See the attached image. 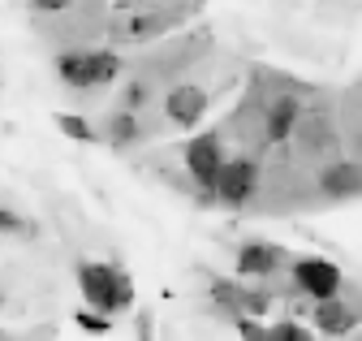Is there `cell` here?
I'll list each match as a JSON object with an SVG mask.
<instances>
[{
	"mask_svg": "<svg viewBox=\"0 0 362 341\" xmlns=\"http://www.w3.org/2000/svg\"><path fill=\"white\" fill-rule=\"evenodd\" d=\"M78 289L86 298L90 311L104 316H121L134 307V277L117 264H100V260H82L78 264Z\"/></svg>",
	"mask_w": 362,
	"mask_h": 341,
	"instance_id": "1",
	"label": "cell"
},
{
	"mask_svg": "<svg viewBox=\"0 0 362 341\" xmlns=\"http://www.w3.org/2000/svg\"><path fill=\"white\" fill-rule=\"evenodd\" d=\"M289 277H293V289L306 294L310 303H324V298L341 294V268L332 260H324V255H302V260H293Z\"/></svg>",
	"mask_w": 362,
	"mask_h": 341,
	"instance_id": "2",
	"label": "cell"
},
{
	"mask_svg": "<svg viewBox=\"0 0 362 341\" xmlns=\"http://www.w3.org/2000/svg\"><path fill=\"white\" fill-rule=\"evenodd\" d=\"M259 190V160L250 156H233V160H224L220 168V182H216V195L224 207H246Z\"/></svg>",
	"mask_w": 362,
	"mask_h": 341,
	"instance_id": "3",
	"label": "cell"
},
{
	"mask_svg": "<svg viewBox=\"0 0 362 341\" xmlns=\"http://www.w3.org/2000/svg\"><path fill=\"white\" fill-rule=\"evenodd\" d=\"M224 160H229V156H224V147H220L216 134H199V139L186 143V173L194 178L199 190H216Z\"/></svg>",
	"mask_w": 362,
	"mask_h": 341,
	"instance_id": "4",
	"label": "cell"
},
{
	"mask_svg": "<svg viewBox=\"0 0 362 341\" xmlns=\"http://www.w3.org/2000/svg\"><path fill=\"white\" fill-rule=\"evenodd\" d=\"M207 108H211V100H207L203 87H194V82H181V87H173L164 96V117L177 125V130H194V125L207 117Z\"/></svg>",
	"mask_w": 362,
	"mask_h": 341,
	"instance_id": "5",
	"label": "cell"
},
{
	"mask_svg": "<svg viewBox=\"0 0 362 341\" xmlns=\"http://www.w3.org/2000/svg\"><path fill=\"white\" fill-rule=\"evenodd\" d=\"M320 195L328 203H345L362 195V164L358 160H328L320 168Z\"/></svg>",
	"mask_w": 362,
	"mask_h": 341,
	"instance_id": "6",
	"label": "cell"
},
{
	"mask_svg": "<svg viewBox=\"0 0 362 341\" xmlns=\"http://www.w3.org/2000/svg\"><path fill=\"white\" fill-rule=\"evenodd\" d=\"M358 320H362V311L349 307L341 294L310 307V324H315V333H324V337H349L358 328Z\"/></svg>",
	"mask_w": 362,
	"mask_h": 341,
	"instance_id": "7",
	"label": "cell"
},
{
	"mask_svg": "<svg viewBox=\"0 0 362 341\" xmlns=\"http://www.w3.org/2000/svg\"><path fill=\"white\" fill-rule=\"evenodd\" d=\"M298 121H302V104L293 96H276L263 112V139L267 143H289L298 134Z\"/></svg>",
	"mask_w": 362,
	"mask_h": 341,
	"instance_id": "8",
	"label": "cell"
},
{
	"mask_svg": "<svg viewBox=\"0 0 362 341\" xmlns=\"http://www.w3.org/2000/svg\"><path fill=\"white\" fill-rule=\"evenodd\" d=\"M285 264V250L281 246H272V242H242L238 250V277H272Z\"/></svg>",
	"mask_w": 362,
	"mask_h": 341,
	"instance_id": "9",
	"label": "cell"
},
{
	"mask_svg": "<svg viewBox=\"0 0 362 341\" xmlns=\"http://www.w3.org/2000/svg\"><path fill=\"white\" fill-rule=\"evenodd\" d=\"M143 139H147V130H143L139 112L117 108V112L108 117V143H112V147H139Z\"/></svg>",
	"mask_w": 362,
	"mask_h": 341,
	"instance_id": "10",
	"label": "cell"
},
{
	"mask_svg": "<svg viewBox=\"0 0 362 341\" xmlns=\"http://www.w3.org/2000/svg\"><path fill=\"white\" fill-rule=\"evenodd\" d=\"M207 298H211V307H216V311H224V316H242L246 285L233 281V277H211V281H207Z\"/></svg>",
	"mask_w": 362,
	"mask_h": 341,
	"instance_id": "11",
	"label": "cell"
},
{
	"mask_svg": "<svg viewBox=\"0 0 362 341\" xmlns=\"http://www.w3.org/2000/svg\"><path fill=\"white\" fill-rule=\"evenodd\" d=\"M57 78L74 91H90L95 82H90V52H61L57 57Z\"/></svg>",
	"mask_w": 362,
	"mask_h": 341,
	"instance_id": "12",
	"label": "cell"
},
{
	"mask_svg": "<svg viewBox=\"0 0 362 341\" xmlns=\"http://www.w3.org/2000/svg\"><path fill=\"white\" fill-rule=\"evenodd\" d=\"M298 139H302V156H315V151L332 147V130H328L324 117H302L298 121Z\"/></svg>",
	"mask_w": 362,
	"mask_h": 341,
	"instance_id": "13",
	"label": "cell"
},
{
	"mask_svg": "<svg viewBox=\"0 0 362 341\" xmlns=\"http://www.w3.org/2000/svg\"><path fill=\"white\" fill-rule=\"evenodd\" d=\"M52 121H57V130H61L65 139H74V143H82V147H86V143H100L95 125H90L86 117H78V112H57Z\"/></svg>",
	"mask_w": 362,
	"mask_h": 341,
	"instance_id": "14",
	"label": "cell"
},
{
	"mask_svg": "<svg viewBox=\"0 0 362 341\" xmlns=\"http://www.w3.org/2000/svg\"><path fill=\"white\" fill-rule=\"evenodd\" d=\"M168 30V18L164 13H134L125 22V39H156Z\"/></svg>",
	"mask_w": 362,
	"mask_h": 341,
	"instance_id": "15",
	"label": "cell"
},
{
	"mask_svg": "<svg viewBox=\"0 0 362 341\" xmlns=\"http://www.w3.org/2000/svg\"><path fill=\"white\" fill-rule=\"evenodd\" d=\"M117 74H121V57H117L112 48L90 52V82H95V87H108Z\"/></svg>",
	"mask_w": 362,
	"mask_h": 341,
	"instance_id": "16",
	"label": "cell"
},
{
	"mask_svg": "<svg viewBox=\"0 0 362 341\" xmlns=\"http://www.w3.org/2000/svg\"><path fill=\"white\" fill-rule=\"evenodd\" d=\"M267 341H315V333L298 320H276V324H267Z\"/></svg>",
	"mask_w": 362,
	"mask_h": 341,
	"instance_id": "17",
	"label": "cell"
},
{
	"mask_svg": "<svg viewBox=\"0 0 362 341\" xmlns=\"http://www.w3.org/2000/svg\"><path fill=\"white\" fill-rule=\"evenodd\" d=\"M74 324L82 328V333H90V337H108V328H112V316H104V311H74Z\"/></svg>",
	"mask_w": 362,
	"mask_h": 341,
	"instance_id": "18",
	"label": "cell"
},
{
	"mask_svg": "<svg viewBox=\"0 0 362 341\" xmlns=\"http://www.w3.org/2000/svg\"><path fill=\"white\" fill-rule=\"evenodd\" d=\"M147 100H151V87H147V82H143V78H134V82H129V87L121 91V108H129V112H139V108H143Z\"/></svg>",
	"mask_w": 362,
	"mask_h": 341,
	"instance_id": "19",
	"label": "cell"
},
{
	"mask_svg": "<svg viewBox=\"0 0 362 341\" xmlns=\"http://www.w3.org/2000/svg\"><path fill=\"white\" fill-rule=\"evenodd\" d=\"M233 328L242 341H267V324L259 316H233Z\"/></svg>",
	"mask_w": 362,
	"mask_h": 341,
	"instance_id": "20",
	"label": "cell"
},
{
	"mask_svg": "<svg viewBox=\"0 0 362 341\" xmlns=\"http://www.w3.org/2000/svg\"><path fill=\"white\" fill-rule=\"evenodd\" d=\"M272 311V294L267 289H246V298H242V316H267Z\"/></svg>",
	"mask_w": 362,
	"mask_h": 341,
	"instance_id": "21",
	"label": "cell"
},
{
	"mask_svg": "<svg viewBox=\"0 0 362 341\" xmlns=\"http://www.w3.org/2000/svg\"><path fill=\"white\" fill-rule=\"evenodd\" d=\"M0 233H18V238H22V233H35V225L22 221L13 207H0Z\"/></svg>",
	"mask_w": 362,
	"mask_h": 341,
	"instance_id": "22",
	"label": "cell"
},
{
	"mask_svg": "<svg viewBox=\"0 0 362 341\" xmlns=\"http://www.w3.org/2000/svg\"><path fill=\"white\" fill-rule=\"evenodd\" d=\"M74 5V0H30V9H39V13H65Z\"/></svg>",
	"mask_w": 362,
	"mask_h": 341,
	"instance_id": "23",
	"label": "cell"
},
{
	"mask_svg": "<svg viewBox=\"0 0 362 341\" xmlns=\"http://www.w3.org/2000/svg\"><path fill=\"white\" fill-rule=\"evenodd\" d=\"M139 341H156V337H151V316H147V311H139Z\"/></svg>",
	"mask_w": 362,
	"mask_h": 341,
	"instance_id": "24",
	"label": "cell"
},
{
	"mask_svg": "<svg viewBox=\"0 0 362 341\" xmlns=\"http://www.w3.org/2000/svg\"><path fill=\"white\" fill-rule=\"evenodd\" d=\"M0 307H5V294H0Z\"/></svg>",
	"mask_w": 362,
	"mask_h": 341,
	"instance_id": "25",
	"label": "cell"
},
{
	"mask_svg": "<svg viewBox=\"0 0 362 341\" xmlns=\"http://www.w3.org/2000/svg\"><path fill=\"white\" fill-rule=\"evenodd\" d=\"M0 238H5V233H0Z\"/></svg>",
	"mask_w": 362,
	"mask_h": 341,
	"instance_id": "26",
	"label": "cell"
}]
</instances>
